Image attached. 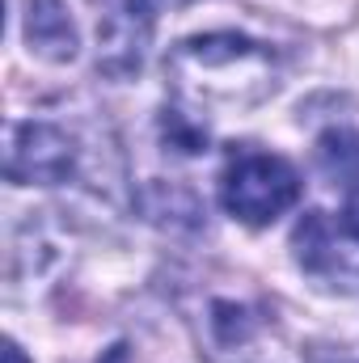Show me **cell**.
Wrapping results in <instances>:
<instances>
[{"label": "cell", "mask_w": 359, "mask_h": 363, "mask_svg": "<svg viewBox=\"0 0 359 363\" xmlns=\"http://www.w3.org/2000/svg\"><path fill=\"white\" fill-rule=\"evenodd\" d=\"M300 199V174L263 148H237L220 169V203L233 220L267 228Z\"/></svg>", "instance_id": "obj_2"}, {"label": "cell", "mask_w": 359, "mask_h": 363, "mask_svg": "<svg viewBox=\"0 0 359 363\" xmlns=\"http://www.w3.org/2000/svg\"><path fill=\"white\" fill-rule=\"evenodd\" d=\"M77 165H81V152L64 127L30 118L9 131L4 174L13 186H60L77 174Z\"/></svg>", "instance_id": "obj_4"}, {"label": "cell", "mask_w": 359, "mask_h": 363, "mask_svg": "<svg viewBox=\"0 0 359 363\" xmlns=\"http://www.w3.org/2000/svg\"><path fill=\"white\" fill-rule=\"evenodd\" d=\"M317 165L330 182H343V186H359V131L351 127H334L317 140Z\"/></svg>", "instance_id": "obj_6"}, {"label": "cell", "mask_w": 359, "mask_h": 363, "mask_svg": "<svg viewBox=\"0 0 359 363\" xmlns=\"http://www.w3.org/2000/svg\"><path fill=\"white\" fill-rule=\"evenodd\" d=\"M4 363H30V359H26V351H21V347H17L13 338L4 342Z\"/></svg>", "instance_id": "obj_9"}, {"label": "cell", "mask_w": 359, "mask_h": 363, "mask_svg": "<svg viewBox=\"0 0 359 363\" xmlns=\"http://www.w3.org/2000/svg\"><path fill=\"white\" fill-rule=\"evenodd\" d=\"M165 0H97V72L110 81L140 77Z\"/></svg>", "instance_id": "obj_3"}, {"label": "cell", "mask_w": 359, "mask_h": 363, "mask_svg": "<svg viewBox=\"0 0 359 363\" xmlns=\"http://www.w3.org/2000/svg\"><path fill=\"white\" fill-rule=\"evenodd\" d=\"M178 4H182V0H178Z\"/></svg>", "instance_id": "obj_10"}, {"label": "cell", "mask_w": 359, "mask_h": 363, "mask_svg": "<svg viewBox=\"0 0 359 363\" xmlns=\"http://www.w3.org/2000/svg\"><path fill=\"white\" fill-rule=\"evenodd\" d=\"M279 55L267 43L233 30L182 38L165 55V85L174 106L194 118L245 114L279 93Z\"/></svg>", "instance_id": "obj_1"}, {"label": "cell", "mask_w": 359, "mask_h": 363, "mask_svg": "<svg viewBox=\"0 0 359 363\" xmlns=\"http://www.w3.org/2000/svg\"><path fill=\"white\" fill-rule=\"evenodd\" d=\"M343 233L351 241H359V186L347 194V203H343Z\"/></svg>", "instance_id": "obj_8"}, {"label": "cell", "mask_w": 359, "mask_h": 363, "mask_svg": "<svg viewBox=\"0 0 359 363\" xmlns=\"http://www.w3.org/2000/svg\"><path fill=\"white\" fill-rule=\"evenodd\" d=\"M292 241H296V258H300V267H309V271H326V267L338 262V254L330 250V228H326L321 211H309V216L300 220V228H296Z\"/></svg>", "instance_id": "obj_7"}, {"label": "cell", "mask_w": 359, "mask_h": 363, "mask_svg": "<svg viewBox=\"0 0 359 363\" xmlns=\"http://www.w3.org/2000/svg\"><path fill=\"white\" fill-rule=\"evenodd\" d=\"M26 47L43 64H72L77 60V26L64 9V0H26Z\"/></svg>", "instance_id": "obj_5"}]
</instances>
